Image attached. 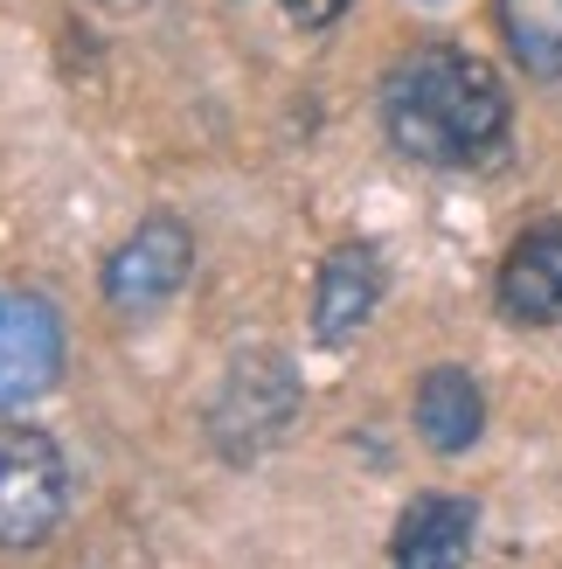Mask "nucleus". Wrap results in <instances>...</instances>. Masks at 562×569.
<instances>
[{"label": "nucleus", "mask_w": 562, "mask_h": 569, "mask_svg": "<svg viewBox=\"0 0 562 569\" xmlns=\"http://www.w3.org/2000/svg\"><path fill=\"white\" fill-rule=\"evenodd\" d=\"M508 83L486 56L459 42H424L382 77V132L389 147L424 167H480L508 139Z\"/></svg>", "instance_id": "obj_1"}, {"label": "nucleus", "mask_w": 562, "mask_h": 569, "mask_svg": "<svg viewBox=\"0 0 562 569\" xmlns=\"http://www.w3.org/2000/svg\"><path fill=\"white\" fill-rule=\"evenodd\" d=\"M305 403L299 389V368L278 355V348H250L230 361V376H222L215 403H209V431H215V451L222 459H258V451H271L278 438L292 431V417Z\"/></svg>", "instance_id": "obj_2"}, {"label": "nucleus", "mask_w": 562, "mask_h": 569, "mask_svg": "<svg viewBox=\"0 0 562 569\" xmlns=\"http://www.w3.org/2000/svg\"><path fill=\"white\" fill-rule=\"evenodd\" d=\"M70 507L63 445L36 423H0V549H36Z\"/></svg>", "instance_id": "obj_3"}, {"label": "nucleus", "mask_w": 562, "mask_h": 569, "mask_svg": "<svg viewBox=\"0 0 562 569\" xmlns=\"http://www.w3.org/2000/svg\"><path fill=\"white\" fill-rule=\"evenodd\" d=\"M188 271H194V237H188V222L147 216L119 250H111V264H104V299L119 306V312H160V306L188 284Z\"/></svg>", "instance_id": "obj_4"}, {"label": "nucleus", "mask_w": 562, "mask_h": 569, "mask_svg": "<svg viewBox=\"0 0 562 569\" xmlns=\"http://www.w3.org/2000/svg\"><path fill=\"white\" fill-rule=\"evenodd\" d=\"M63 376V320L36 292H0V417L28 410Z\"/></svg>", "instance_id": "obj_5"}, {"label": "nucleus", "mask_w": 562, "mask_h": 569, "mask_svg": "<svg viewBox=\"0 0 562 569\" xmlns=\"http://www.w3.org/2000/svg\"><path fill=\"white\" fill-rule=\"evenodd\" d=\"M382 306V258L369 243H341L313 278V340L348 348Z\"/></svg>", "instance_id": "obj_6"}, {"label": "nucleus", "mask_w": 562, "mask_h": 569, "mask_svg": "<svg viewBox=\"0 0 562 569\" xmlns=\"http://www.w3.org/2000/svg\"><path fill=\"white\" fill-rule=\"evenodd\" d=\"M500 312L521 327H549L562 320V222H535V230H521L514 250L500 258Z\"/></svg>", "instance_id": "obj_7"}, {"label": "nucleus", "mask_w": 562, "mask_h": 569, "mask_svg": "<svg viewBox=\"0 0 562 569\" xmlns=\"http://www.w3.org/2000/svg\"><path fill=\"white\" fill-rule=\"evenodd\" d=\"M472 535H480V507L459 500V493H417L403 507L397 521V542H389V556H397L403 569H452L472 556Z\"/></svg>", "instance_id": "obj_8"}, {"label": "nucleus", "mask_w": 562, "mask_h": 569, "mask_svg": "<svg viewBox=\"0 0 562 569\" xmlns=\"http://www.w3.org/2000/svg\"><path fill=\"white\" fill-rule=\"evenodd\" d=\"M480 431H486V396L472 382V368H459V361L431 368L417 382V438L444 451V459H459V451L480 445Z\"/></svg>", "instance_id": "obj_9"}, {"label": "nucleus", "mask_w": 562, "mask_h": 569, "mask_svg": "<svg viewBox=\"0 0 562 569\" xmlns=\"http://www.w3.org/2000/svg\"><path fill=\"white\" fill-rule=\"evenodd\" d=\"M493 21L528 77H562V0H493Z\"/></svg>", "instance_id": "obj_10"}, {"label": "nucleus", "mask_w": 562, "mask_h": 569, "mask_svg": "<svg viewBox=\"0 0 562 569\" xmlns=\"http://www.w3.org/2000/svg\"><path fill=\"white\" fill-rule=\"evenodd\" d=\"M354 8V0H285V14L305 28V36H320V28H333V21H341Z\"/></svg>", "instance_id": "obj_11"}, {"label": "nucleus", "mask_w": 562, "mask_h": 569, "mask_svg": "<svg viewBox=\"0 0 562 569\" xmlns=\"http://www.w3.org/2000/svg\"><path fill=\"white\" fill-rule=\"evenodd\" d=\"M98 8H111V14H139L147 0H98Z\"/></svg>", "instance_id": "obj_12"}]
</instances>
